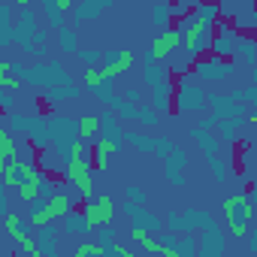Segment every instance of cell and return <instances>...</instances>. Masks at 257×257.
<instances>
[{"instance_id": "obj_1", "label": "cell", "mask_w": 257, "mask_h": 257, "mask_svg": "<svg viewBox=\"0 0 257 257\" xmlns=\"http://www.w3.org/2000/svg\"><path fill=\"white\" fill-rule=\"evenodd\" d=\"M67 179L76 185V191L88 200H94V179H91V161L85 158V143L76 140L70 149V161H67Z\"/></svg>"}, {"instance_id": "obj_2", "label": "cell", "mask_w": 257, "mask_h": 257, "mask_svg": "<svg viewBox=\"0 0 257 257\" xmlns=\"http://www.w3.org/2000/svg\"><path fill=\"white\" fill-rule=\"evenodd\" d=\"M224 215H227V230H230L236 239H242V236L248 233V227H251L254 209H251V203L239 194V197L224 200Z\"/></svg>"}, {"instance_id": "obj_3", "label": "cell", "mask_w": 257, "mask_h": 257, "mask_svg": "<svg viewBox=\"0 0 257 257\" xmlns=\"http://www.w3.org/2000/svg\"><path fill=\"white\" fill-rule=\"evenodd\" d=\"M82 218H85V224H88L91 230H97V227H109L112 218H115V200H112L109 194H100V197L88 200L85 209H82Z\"/></svg>"}, {"instance_id": "obj_4", "label": "cell", "mask_w": 257, "mask_h": 257, "mask_svg": "<svg viewBox=\"0 0 257 257\" xmlns=\"http://www.w3.org/2000/svg\"><path fill=\"white\" fill-rule=\"evenodd\" d=\"M215 10H200V19L191 22V28L185 31V49L188 52H200V43H203V34H206V22L212 19Z\"/></svg>"}, {"instance_id": "obj_5", "label": "cell", "mask_w": 257, "mask_h": 257, "mask_svg": "<svg viewBox=\"0 0 257 257\" xmlns=\"http://www.w3.org/2000/svg\"><path fill=\"white\" fill-rule=\"evenodd\" d=\"M179 43H182V34H179L176 28H170V31L158 34V37L152 40V58H155V61L167 58V55H170L173 49H179Z\"/></svg>"}, {"instance_id": "obj_6", "label": "cell", "mask_w": 257, "mask_h": 257, "mask_svg": "<svg viewBox=\"0 0 257 257\" xmlns=\"http://www.w3.org/2000/svg\"><path fill=\"white\" fill-rule=\"evenodd\" d=\"M134 67V52H115V55H109L106 58V67H103V73L112 79V76H118V73H127V70H131Z\"/></svg>"}, {"instance_id": "obj_7", "label": "cell", "mask_w": 257, "mask_h": 257, "mask_svg": "<svg viewBox=\"0 0 257 257\" xmlns=\"http://www.w3.org/2000/svg\"><path fill=\"white\" fill-rule=\"evenodd\" d=\"M115 143L112 140H100L97 146H94V158H91V167H97V170H106V164H109V158L115 155Z\"/></svg>"}, {"instance_id": "obj_8", "label": "cell", "mask_w": 257, "mask_h": 257, "mask_svg": "<svg viewBox=\"0 0 257 257\" xmlns=\"http://www.w3.org/2000/svg\"><path fill=\"white\" fill-rule=\"evenodd\" d=\"M46 209H49L52 218H67V215L73 212V203H70L67 194H52V197L46 200Z\"/></svg>"}, {"instance_id": "obj_9", "label": "cell", "mask_w": 257, "mask_h": 257, "mask_svg": "<svg viewBox=\"0 0 257 257\" xmlns=\"http://www.w3.org/2000/svg\"><path fill=\"white\" fill-rule=\"evenodd\" d=\"M100 127H103V118H97V115H82V118H79V140H82V143L94 140V137L100 134Z\"/></svg>"}, {"instance_id": "obj_10", "label": "cell", "mask_w": 257, "mask_h": 257, "mask_svg": "<svg viewBox=\"0 0 257 257\" xmlns=\"http://www.w3.org/2000/svg\"><path fill=\"white\" fill-rule=\"evenodd\" d=\"M43 191H46V176H43V179H34V182H25V185L19 188V200H22V203H37V200L43 197Z\"/></svg>"}, {"instance_id": "obj_11", "label": "cell", "mask_w": 257, "mask_h": 257, "mask_svg": "<svg viewBox=\"0 0 257 257\" xmlns=\"http://www.w3.org/2000/svg\"><path fill=\"white\" fill-rule=\"evenodd\" d=\"M131 239L134 242H140L146 251H152V254H161V248H164V242L161 239H155L152 233H146L143 227H131Z\"/></svg>"}, {"instance_id": "obj_12", "label": "cell", "mask_w": 257, "mask_h": 257, "mask_svg": "<svg viewBox=\"0 0 257 257\" xmlns=\"http://www.w3.org/2000/svg\"><path fill=\"white\" fill-rule=\"evenodd\" d=\"M13 161H19L16 140L10 137V131H0V164H13Z\"/></svg>"}, {"instance_id": "obj_13", "label": "cell", "mask_w": 257, "mask_h": 257, "mask_svg": "<svg viewBox=\"0 0 257 257\" xmlns=\"http://www.w3.org/2000/svg\"><path fill=\"white\" fill-rule=\"evenodd\" d=\"M106 79H109V76L103 73V67H88V70H85V88H91V91H100Z\"/></svg>"}, {"instance_id": "obj_14", "label": "cell", "mask_w": 257, "mask_h": 257, "mask_svg": "<svg viewBox=\"0 0 257 257\" xmlns=\"http://www.w3.org/2000/svg\"><path fill=\"white\" fill-rule=\"evenodd\" d=\"M7 233L16 239V242H22L28 233L22 230V221H19V215H13V212H7Z\"/></svg>"}, {"instance_id": "obj_15", "label": "cell", "mask_w": 257, "mask_h": 257, "mask_svg": "<svg viewBox=\"0 0 257 257\" xmlns=\"http://www.w3.org/2000/svg\"><path fill=\"white\" fill-rule=\"evenodd\" d=\"M76 254H79V257H103L106 248H103L100 242H82V245L76 248Z\"/></svg>"}, {"instance_id": "obj_16", "label": "cell", "mask_w": 257, "mask_h": 257, "mask_svg": "<svg viewBox=\"0 0 257 257\" xmlns=\"http://www.w3.org/2000/svg\"><path fill=\"white\" fill-rule=\"evenodd\" d=\"M28 221H31L34 227H46V224L52 221V215H49V209H46V203H40V206H37V209L31 212V218H28Z\"/></svg>"}, {"instance_id": "obj_17", "label": "cell", "mask_w": 257, "mask_h": 257, "mask_svg": "<svg viewBox=\"0 0 257 257\" xmlns=\"http://www.w3.org/2000/svg\"><path fill=\"white\" fill-rule=\"evenodd\" d=\"M19 248L28 254V257H43V248H40V239H34V236H25L22 242H19Z\"/></svg>"}, {"instance_id": "obj_18", "label": "cell", "mask_w": 257, "mask_h": 257, "mask_svg": "<svg viewBox=\"0 0 257 257\" xmlns=\"http://www.w3.org/2000/svg\"><path fill=\"white\" fill-rule=\"evenodd\" d=\"M61 46H64V52H76V37L70 31H61Z\"/></svg>"}, {"instance_id": "obj_19", "label": "cell", "mask_w": 257, "mask_h": 257, "mask_svg": "<svg viewBox=\"0 0 257 257\" xmlns=\"http://www.w3.org/2000/svg\"><path fill=\"white\" fill-rule=\"evenodd\" d=\"M0 85H4L7 91H19L22 88V79H16V76H0Z\"/></svg>"}, {"instance_id": "obj_20", "label": "cell", "mask_w": 257, "mask_h": 257, "mask_svg": "<svg viewBox=\"0 0 257 257\" xmlns=\"http://www.w3.org/2000/svg\"><path fill=\"white\" fill-rule=\"evenodd\" d=\"M112 257H137V254H134V251H127L124 245H115V248H112Z\"/></svg>"}, {"instance_id": "obj_21", "label": "cell", "mask_w": 257, "mask_h": 257, "mask_svg": "<svg viewBox=\"0 0 257 257\" xmlns=\"http://www.w3.org/2000/svg\"><path fill=\"white\" fill-rule=\"evenodd\" d=\"M251 121H257V112H254V115H251Z\"/></svg>"}, {"instance_id": "obj_22", "label": "cell", "mask_w": 257, "mask_h": 257, "mask_svg": "<svg viewBox=\"0 0 257 257\" xmlns=\"http://www.w3.org/2000/svg\"><path fill=\"white\" fill-rule=\"evenodd\" d=\"M73 257H79V254H73Z\"/></svg>"}]
</instances>
